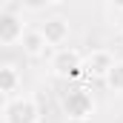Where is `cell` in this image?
Listing matches in <instances>:
<instances>
[{
	"mask_svg": "<svg viewBox=\"0 0 123 123\" xmlns=\"http://www.w3.org/2000/svg\"><path fill=\"white\" fill-rule=\"evenodd\" d=\"M63 112L69 120H89L94 115V97L83 86H74L63 94Z\"/></svg>",
	"mask_w": 123,
	"mask_h": 123,
	"instance_id": "cell-1",
	"label": "cell"
},
{
	"mask_svg": "<svg viewBox=\"0 0 123 123\" xmlns=\"http://www.w3.org/2000/svg\"><path fill=\"white\" fill-rule=\"evenodd\" d=\"M40 106L34 97H12L3 106V123H37Z\"/></svg>",
	"mask_w": 123,
	"mask_h": 123,
	"instance_id": "cell-2",
	"label": "cell"
},
{
	"mask_svg": "<svg viewBox=\"0 0 123 123\" xmlns=\"http://www.w3.org/2000/svg\"><path fill=\"white\" fill-rule=\"evenodd\" d=\"M52 72L57 74V77H80V74H86V69H83V55L77 52V49H66L60 46L55 55H52Z\"/></svg>",
	"mask_w": 123,
	"mask_h": 123,
	"instance_id": "cell-3",
	"label": "cell"
},
{
	"mask_svg": "<svg viewBox=\"0 0 123 123\" xmlns=\"http://www.w3.org/2000/svg\"><path fill=\"white\" fill-rule=\"evenodd\" d=\"M112 66H115V55L109 49H92L86 55V60H83L86 74L89 77H100V80H106V74L112 72Z\"/></svg>",
	"mask_w": 123,
	"mask_h": 123,
	"instance_id": "cell-4",
	"label": "cell"
},
{
	"mask_svg": "<svg viewBox=\"0 0 123 123\" xmlns=\"http://www.w3.org/2000/svg\"><path fill=\"white\" fill-rule=\"evenodd\" d=\"M23 34H26V29H23L20 14H14V12H3V14H0V43H3V46L20 43Z\"/></svg>",
	"mask_w": 123,
	"mask_h": 123,
	"instance_id": "cell-5",
	"label": "cell"
},
{
	"mask_svg": "<svg viewBox=\"0 0 123 123\" xmlns=\"http://www.w3.org/2000/svg\"><path fill=\"white\" fill-rule=\"evenodd\" d=\"M40 31H43V37H46L49 46H57V49H60L63 43L69 40V20H63V17H49V20L40 26Z\"/></svg>",
	"mask_w": 123,
	"mask_h": 123,
	"instance_id": "cell-6",
	"label": "cell"
},
{
	"mask_svg": "<svg viewBox=\"0 0 123 123\" xmlns=\"http://www.w3.org/2000/svg\"><path fill=\"white\" fill-rule=\"evenodd\" d=\"M20 46H23V52H26L29 57H43L46 49H49V43H46V37H43V31H40V29H26Z\"/></svg>",
	"mask_w": 123,
	"mask_h": 123,
	"instance_id": "cell-7",
	"label": "cell"
},
{
	"mask_svg": "<svg viewBox=\"0 0 123 123\" xmlns=\"http://www.w3.org/2000/svg\"><path fill=\"white\" fill-rule=\"evenodd\" d=\"M17 86H20V72H17V66H14V63H3V66H0V94H3L6 100H12V94L17 92Z\"/></svg>",
	"mask_w": 123,
	"mask_h": 123,
	"instance_id": "cell-8",
	"label": "cell"
},
{
	"mask_svg": "<svg viewBox=\"0 0 123 123\" xmlns=\"http://www.w3.org/2000/svg\"><path fill=\"white\" fill-rule=\"evenodd\" d=\"M106 86H109L112 92H120L123 94V60H115L112 72L106 74Z\"/></svg>",
	"mask_w": 123,
	"mask_h": 123,
	"instance_id": "cell-9",
	"label": "cell"
},
{
	"mask_svg": "<svg viewBox=\"0 0 123 123\" xmlns=\"http://www.w3.org/2000/svg\"><path fill=\"white\" fill-rule=\"evenodd\" d=\"M106 3H109L115 12H123V0H106Z\"/></svg>",
	"mask_w": 123,
	"mask_h": 123,
	"instance_id": "cell-10",
	"label": "cell"
},
{
	"mask_svg": "<svg viewBox=\"0 0 123 123\" xmlns=\"http://www.w3.org/2000/svg\"><path fill=\"white\" fill-rule=\"evenodd\" d=\"M43 3H60V0H43Z\"/></svg>",
	"mask_w": 123,
	"mask_h": 123,
	"instance_id": "cell-11",
	"label": "cell"
},
{
	"mask_svg": "<svg viewBox=\"0 0 123 123\" xmlns=\"http://www.w3.org/2000/svg\"><path fill=\"white\" fill-rule=\"evenodd\" d=\"M0 3H3V6H6V3H9V0H0Z\"/></svg>",
	"mask_w": 123,
	"mask_h": 123,
	"instance_id": "cell-12",
	"label": "cell"
}]
</instances>
